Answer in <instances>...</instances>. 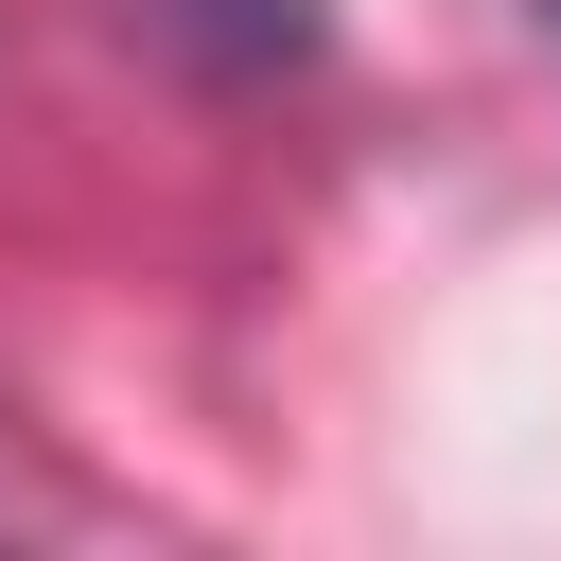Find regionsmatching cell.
I'll return each instance as SVG.
<instances>
[{"label": "cell", "instance_id": "1", "mask_svg": "<svg viewBox=\"0 0 561 561\" xmlns=\"http://www.w3.org/2000/svg\"><path fill=\"white\" fill-rule=\"evenodd\" d=\"M140 35H175L193 70H298L316 53V0H123Z\"/></svg>", "mask_w": 561, "mask_h": 561}, {"label": "cell", "instance_id": "2", "mask_svg": "<svg viewBox=\"0 0 561 561\" xmlns=\"http://www.w3.org/2000/svg\"><path fill=\"white\" fill-rule=\"evenodd\" d=\"M543 35H561V0H543Z\"/></svg>", "mask_w": 561, "mask_h": 561}]
</instances>
